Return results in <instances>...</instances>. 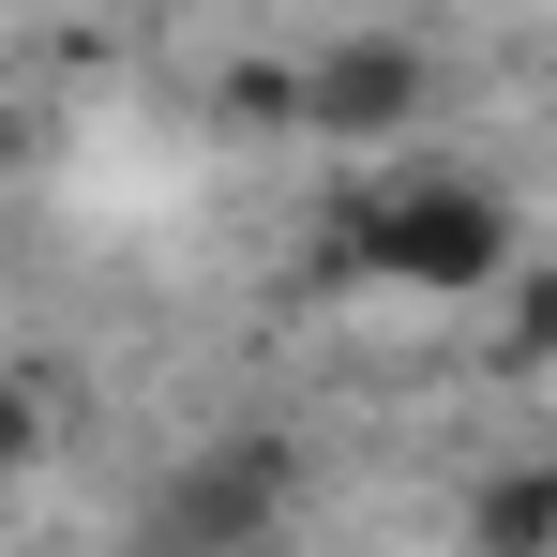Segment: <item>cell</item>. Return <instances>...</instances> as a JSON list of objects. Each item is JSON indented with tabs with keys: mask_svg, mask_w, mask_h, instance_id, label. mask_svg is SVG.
Segmentation results:
<instances>
[{
	"mask_svg": "<svg viewBox=\"0 0 557 557\" xmlns=\"http://www.w3.org/2000/svg\"><path fill=\"white\" fill-rule=\"evenodd\" d=\"M347 257L392 286H497L512 272V211L482 182H407V196H376L362 226H347Z\"/></svg>",
	"mask_w": 557,
	"mask_h": 557,
	"instance_id": "obj_1",
	"label": "cell"
},
{
	"mask_svg": "<svg viewBox=\"0 0 557 557\" xmlns=\"http://www.w3.org/2000/svg\"><path fill=\"white\" fill-rule=\"evenodd\" d=\"M286 512V453L272 437H211V453L166 482V512H151V557H257Z\"/></svg>",
	"mask_w": 557,
	"mask_h": 557,
	"instance_id": "obj_2",
	"label": "cell"
},
{
	"mask_svg": "<svg viewBox=\"0 0 557 557\" xmlns=\"http://www.w3.org/2000/svg\"><path fill=\"white\" fill-rule=\"evenodd\" d=\"M301 121H332V136H392V121H422V46H392V30L332 46V61L301 76Z\"/></svg>",
	"mask_w": 557,
	"mask_h": 557,
	"instance_id": "obj_3",
	"label": "cell"
},
{
	"mask_svg": "<svg viewBox=\"0 0 557 557\" xmlns=\"http://www.w3.org/2000/svg\"><path fill=\"white\" fill-rule=\"evenodd\" d=\"M467 543H482V557H557V467L482 482V497H467Z\"/></svg>",
	"mask_w": 557,
	"mask_h": 557,
	"instance_id": "obj_4",
	"label": "cell"
},
{
	"mask_svg": "<svg viewBox=\"0 0 557 557\" xmlns=\"http://www.w3.org/2000/svg\"><path fill=\"white\" fill-rule=\"evenodd\" d=\"M46 453V407H30V376H0V482Z\"/></svg>",
	"mask_w": 557,
	"mask_h": 557,
	"instance_id": "obj_5",
	"label": "cell"
},
{
	"mask_svg": "<svg viewBox=\"0 0 557 557\" xmlns=\"http://www.w3.org/2000/svg\"><path fill=\"white\" fill-rule=\"evenodd\" d=\"M0 166H15V121H0Z\"/></svg>",
	"mask_w": 557,
	"mask_h": 557,
	"instance_id": "obj_6",
	"label": "cell"
}]
</instances>
